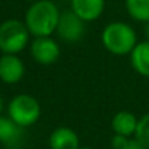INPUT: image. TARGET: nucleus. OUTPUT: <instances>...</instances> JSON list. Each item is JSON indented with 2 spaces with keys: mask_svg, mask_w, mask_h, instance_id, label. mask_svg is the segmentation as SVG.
I'll list each match as a JSON object with an SVG mask.
<instances>
[{
  "mask_svg": "<svg viewBox=\"0 0 149 149\" xmlns=\"http://www.w3.org/2000/svg\"><path fill=\"white\" fill-rule=\"evenodd\" d=\"M60 13L51 0H35L25 13V25L34 38L51 37L57 29Z\"/></svg>",
  "mask_w": 149,
  "mask_h": 149,
  "instance_id": "f257e3e1",
  "label": "nucleus"
},
{
  "mask_svg": "<svg viewBox=\"0 0 149 149\" xmlns=\"http://www.w3.org/2000/svg\"><path fill=\"white\" fill-rule=\"evenodd\" d=\"M101 41L108 53L114 56H127L136 47L137 37L134 29L129 24L117 21L110 22L104 28L101 34Z\"/></svg>",
  "mask_w": 149,
  "mask_h": 149,
  "instance_id": "f03ea898",
  "label": "nucleus"
},
{
  "mask_svg": "<svg viewBox=\"0 0 149 149\" xmlns=\"http://www.w3.org/2000/svg\"><path fill=\"white\" fill-rule=\"evenodd\" d=\"M29 31L25 22L8 19L0 24V51L3 54H18L29 42Z\"/></svg>",
  "mask_w": 149,
  "mask_h": 149,
  "instance_id": "7ed1b4c3",
  "label": "nucleus"
},
{
  "mask_svg": "<svg viewBox=\"0 0 149 149\" xmlns=\"http://www.w3.org/2000/svg\"><path fill=\"white\" fill-rule=\"evenodd\" d=\"M8 116L21 127L34 126L41 117V105L29 94H19L8 105Z\"/></svg>",
  "mask_w": 149,
  "mask_h": 149,
  "instance_id": "20e7f679",
  "label": "nucleus"
},
{
  "mask_svg": "<svg viewBox=\"0 0 149 149\" xmlns=\"http://www.w3.org/2000/svg\"><path fill=\"white\" fill-rule=\"evenodd\" d=\"M56 32L61 41L67 44H74L85 34V21H82L73 10H64L60 13Z\"/></svg>",
  "mask_w": 149,
  "mask_h": 149,
  "instance_id": "39448f33",
  "label": "nucleus"
},
{
  "mask_svg": "<svg viewBox=\"0 0 149 149\" xmlns=\"http://www.w3.org/2000/svg\"><path fill=\"white\" fill-rule=\"evenodd\" d=\"M32 58L42 66L54 64L60 57V47L51 37H35L29 45Z\"/></svg>",
  "mask_w": 149,
  "mask_h": 149,
  "instance_id": "423d86ee",
  "label": "nucleus"
},
{
  "mask_svg": "<svg viewBox=\"0 0 149 149\" xmlns=\"http://www.w3.org/2000/svg\"><path fill=\"white\" fill-rule=\"evenodd\" d=\"M25 74V64L18 54H3L0 57V81L15 85Z\"/></svg>",
  "mask_w": 149,
  "mask_h": 149,
  "instance_id": "0eeeda50",
  "label": "nucleus"
},
{
  "mask_svg": "<svg viewBox=\"0 0 149 149\" xmlns=\"http://www.w3.org/2000/svg\"><path fill=\"white\" fill-rule=\"evenodd\" d=\"M50 149H79L81 140L78 133L70 127L61 126L54 129L48 137Z\"/></svg>",
  "mask_w": 149,
  "mask_h": 149,
  "instance_id": "6e6552de",
  "label": "nucleus"
},
{
  "mask_svg": "<svg viewBox=\"0 0 149 149\" xmlns=\"http://www.w3.org/2000/svg\"><path fill=\"white\" fill-rule=\"evenodd\" d=\"M70 6L82 21L92 22L102 15L105 9V0H70Z\"/></svg>",
  "mask_w": 149,
  "mask_h": 149,
  "instance_id": "1a4fd4ad",
  "label": "nucleus"
},
{
  "mask_svg": "<svg viewBox=\"0 0 149 149\" xmlns=\"http://www.w3.org/2000/svg\"><path fill=\"white\" fill-rule=\"evenodd\" d=\"M24 136V127L18 126L9 116H0V143L6 145L8 148L19 146Z\"/></svg>",
  "mask_w": 149,
  "mask_h": 149,
  "instance_id": "9d476101",
  "label": "nucleus"
},
{
  "mask_svg": "<svg viewBox=\"0 0 149 149\" xmlns=\"http://www.w3.org/2000/svg\"><path fill=\"white\" fill-rule=\"evenodd\" d=\"M139 118L130 111H118L111 118V129L116 134L132 137L136 133Z\"/></svg>",
  "mask_w": 149,
  "mask_h": 149,
  "instance_id": "9b49d317",
  "label": "nucleus"
},
{
  "mask_svg": "<svg viewBox=\"0 0 149 149\" xmlns=\"http://www.w3.org/2000/svg\"><path fill=\"white\" fill-rule=\"evenodd\" d=\"M130 63L136 73L143 78H149V40L136 44L130 53Z\"/></svg>",
  "mask_w": 149,
  "mask_h": 149,
  "instance_id": "f8f14e48",
  "label": "nucleus"
},
{
  "mask_svg": "<svg viewBox=\"0 0 149 149\" xmlns=\"http://www.w3.org/2000/svg\"><path fill=\"white\" fill-rule=\"evenodd\" d=\"M126 10L133 21L149 22V0H126Z\"/></svg>",
  "mask_w": 149,
  "mask_h": 149,
  "instance_id": "ddd939ff",
  "label": "nucleus"
},
{
  "mask_svg": "<svg viewBox=\"0 0 149 149\" xmlns=\"http://www.w3.org/2000/svg\"><path fill=\"white\" fill-rule=\"evenodd\" d=\"M134 139L142 142L149 149V113L143 114L139 118V123H137V127H136V133H134Z\"/></svg>",
  "mask_w": 149,
  "mask_h": 149,
  "instance_id": "4468645a",
  "label": "nucleus"
},
{
  "mask_svg": "<svg viewBox=\"0 0 149 149\" xmlns=\"http://www.w3.org/2000/svg\"><path fill=\"white\" fill-rule=\"evenodd\" d=\"M130 137H126V136H121V134H113L111 137V148L113 149H123L126 146V143L129 142Z\"/></svg>",
  "mask_w": 149,
  "mask_h": 149,
  "instance_id": "2eb2a0df",
  "label": "nucleus"
},
{
  "mask_svg": "<svg viewBox=\"0 0 149 149\" xmlns=\"http://www.w3.org/2000/svg\"><path fill=\"white\" fill-rule=\"evenodd\" d=\"M123 149H148L142 142H139L137 139H129V142L126 143V146L123 148Z\"/></svg>",
  "mask_w": 149,
  "mask_h": 149,
  "instance_id": "dca6fc26",
  "label": "nucleus"
},
{
  "mask_svg": "<svg viewBox=\"0 0 149 149\" xmlns=\"http://www.w3.org/2000/svg\"><path fill=\"white\" fill-rule=\"evenodd\" d=\"M143 32H145V37H146V40H149V22H148V24H145Z\"/></svg>",
  "mask_w": 149,
  "mask_h": 149,
  "instance_id": "f3484780",
  "label": "nucleus"
},
{
  "mask_svg": "<svg viewBox=\"0 0 149 149\" xmlns=\"http://www.w3.org/2000/svg\"><path fill=\"white\" fill-rule=\"evenodd\" d=\"M2 111H3V98L0 95V116H2Z\"/></svg>",
  "mask_w": 149,
  "mask_h": 149,
  "instance_id": "a211bd4d",
  "label": "nucleus"
},
{
  "mask_svg": "<svg viewBox=\"0 0 149 149\" xmlns=\"http://www.w3.org/2000/svg\"><path fill=\"white\" fill-rule=\"evenodd\" d=\"M79 149H94V148H89V146H81Z\"/></svg>",
  "mask_w": 149,
  "mask_h": 149,
  "instance_id": "6ab92c4d",
  "label": "nucleus"
},
{
  "mask_svg": "<svg viewBox=\"0 0 149 149\" xmlns=\"http://www.w3.org/2000/svg\"><path fill=\"white\" fill-rule=\"evenodd\" d=\"M31 2H34V0H31Z\"/></svg>",
  "mask_w": 149,
  "mask_h": 149,
  "instance_id": "aec40b11",
  "label": "nucleus"
}]
</instances>
